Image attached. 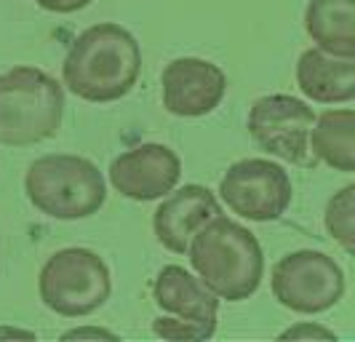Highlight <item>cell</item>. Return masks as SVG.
Returning <instances> with one entry per match:
<instances>
[{
	"instance_id": "cell-5",
	"label": "cell",
	"mask_w": 355,
	"mask_h": 342,
	"mask_svg": "<svg viewBox=\"0 0 355 342\" xmlns=\"http://www.w3.org/2000/svg\"><path fill=\"white\" fill-rule=\"evenodd\" d=\"M112 275L107 262L91 249L70 246L51 254L37 275L43 305L64 318H83L110 300Z\"/></svg>"
},
{
	"instance_id": "cell-19",
	"label": "cell",
	"mask_w": 355,
	"mask_h": 342,
	"mask_svg": "<svg viewBox=\"0 0 355 342\" xmlns=\"http://www.w3.org/2000/svg\"><path fill=\"white\" fill-rule=\"evenodd\" d=\"M75 337H96V340H118V334H112V332H107V329H91V326H83V329H70V332H64V340H75Z\"/></svg>"
},
{
	"instance_id": "cell-12",
	"label": "cell",
	"mask_w": 355,
	"mask_h": 342,
	"mask_svg": "<svg viewBox=\"0 0 355 342\" xmlns=\"http://www.w3.org/2000/svg\"><path fill=\"white\" fill-rule=\"evenodd\" d=\"M153 297L163 313L198 329L203 340L214 337L219 318V297L200 278H193L190 271L179 265H166L153 284Z\"/></svg>"
},
{
	"instance_id": "cell-17",
	"label": "cell",
	"mask_w": 355,
	"mask_h": 342,
	"mask_svg": "<svg viewBox=\"0 0 355 342\" xmlns=\"http://www.w3.org/2000/svg\"><path fill=\"white\" fill-rule=\"evenodd\" d=\"M334 340L337 334L331 332V329H326V326H318V324H297L291 326V329H286L284 334H281V340Z\"/></svg>"
},
{
	"instance_id": "cell-14",
	"label": "cell",
	"mask_w": 355,
	"mask_h": 342,
	"mask_svg": "<svg viewBox=\"0 0 355 342\" xmlns=\"http://www.w3.org/2000/svg\"><path fill=\"white\" fill-rule=\"evenodd\" d=\"M304 30L326 54L355 59V0H310Z\"/></svg>"
},
{
	"instance_id": "cell-7",
	"label": "cell",
	"mask_w": 355,
	"mask_h": 342,
	"mask_svg": "<svg viewBox=\"0 0 355 342\" xmlns=\"http://www.w3.org/2000/svg\"><path fill=\"white\" fill-rule=\"evenodd\" d=\"M313 108L288 94L259 96L249 110V134L265 153L294 166H315L310 134L315 126Z\"/></svg>"
},
{
	"instance_id": "cell-2",
	"label": "cell",
	"mask_w": 355,
	"mask_h": 342,
	"mask_svg": "<svg viewBox=\"0 0 355 342\" xmlns=\"http://www.w3.org/2000/svg\"><path fill=\"white\" fill-rule=\"evenodd\" d=\"M190 265L219 300L243 302L262 284L265 252L257 235L230 216L206 222L190 241Z\"/></svg>"
},
{
	"instance_id": "cell-8",
	"label": "cell",
	"mask_w": 355,
	"mask_h": 342,
	"mask_svg": "<svg viewBox=\"0 0 355 342\" xmlns=\"http://www.w3.org/2000/svg\"><path fill=\"white\" fill-rule=\"evenodd\" d=\"M291 180L278 163L246 158L232 163L219 182V198L232 214L251 222L281 219L291 203Z\"/></svg>"
},
{
	"instance_id": "cell-20",
	"label": "cell",
	"mask_w": 355,
	"mask_h": 342,
	"mask_svg": "<svg viewBox=\"0 0 355 342\" xmlns=\"http://www.w3.org/2000/svg\"><path fill=\"white\" fill-rule=\"evenodd\" d=\"M0 337H27V340H33L35 334L33 332H21V329H0Z\"/></svg>"
},
{
	"instance_id": "cell-18",
	"label": "cell",
	"mask_w": 355,
	"mask_h": 342,
	"mask_svg": "<svg viewBox=\"0 0 355 342\" xmlns=\"http://www.w3.org/2000/svg\"><path fill=\"white\" fill-rule=\"evenodd\" d=\"M43 11H51V14H75L80 8L91 6L94 0H35Z\"/></svg>"
},
{
	"instance_id": "cell-16",
	"label": "cell",
	"mask_w": 355,
	"mask_h": 342,
	"mask_svg": "<svg viewBox=\"0 0 355 342\" xmlns=\"http://www.w3.org/2000/svg\"><path fill=\"white\" fill-rule=\"evenodd\" d=\"M323 225L339 249L355 257V182L329 198L323 212Z\"/></svg>"
},
{
	"instance_id": "cell-11",
	"label": "cell",
	"mask_w": 355,
	"mask_h": 342,
	"mask_svg": "<svg viewBox=\"0 0 355 342\" xmlns=\"http://www.w3.org/2000/svg\"><path fill=\"white\" fill-rule=\"evenodd\" d=\"M222 214V206L209 187L203 185H184L179 190H171L168 198L158 206L153 216V230L163 249L174 254H187L190 241L196 233Z\"/></svg>"
},
{
	"instance_id": "cell-4",
	"label": "cell",
	"mask_w": 355,
	"mask_h": 342,
	"mask_svg": "<svg viewBox=\"0 0 355 342\" xmlns=\"http://www.w3.org/2000/svg\"><path fill=\"white\" fill-rule=\"evenodd\" d=\"M24 193L40 214L75 222L94 216L107 200V182L99 166L83 155L53 153L30 163Z\"/></svg>"
},
{
	"instance_id": "cell-10",
	"label": "cell",
	"mask_w": 355,
	"mask_h": 342,
	"mask_svg": "<svg viewBox=\"0 0 355 342\" xmlns=\"http://www.w3.org/2000/svg\"><path fill=\"white\" fill-rule=\"evenodd\" d=\"M182 161L179 155L158 142L125 150L110 163V185L131 200H155L168 196L179 185Z\"/></svg>"
},
{
	"instance_id": "cell-3",
	"label": "cell",
	"mask_w": 355,
	"mask_h": 342,
	"mask_svg": "<svg viewBox=\"0 0 355 342\" xmlns=\"http://www.w3.org/2000/svg\"><path fill=\"white\" fill-rule=\"evenodd\" d=\"M64 118V89L37 67L0 72V144L30 147L59 134Z\"/></svg>"
},
{
	"instance_id": "cell-6",
	"label": "cell",
	"mask_w": 355,
	"mask_h": 342,
	"mask_svg": "<svg viewBox=\"0 0 355 342\" xmlns=\"http://www.w3.org/2000/svg\"><path fill=\"white\" fill-rule=\"evenodd\" d=\"M270 289L272 297L288 310L318 316L345 297V273L334 257L315 249H300L278 259Z\"/></svg>"
},
{
	"instance_id": "cell-15",
	"label": "cell",
	"mask_w": 355,
	"mask_h": 342,
	"mask_svg": "<svg viewBox=\"0 0 355 342\" xmlns=\"http://www.w3.org/2000/svg\"><path fill=\"white\" fill-rule=\"evenodd\" d=\"M313 155L334 171H355V110H326L310 134Z\"/></svg>"
},
{
	"instance_id": "cell-1",
	"label": "cell",
	"mask_w": 355,
	"mask_h": 342,
	"mask_svg": "<svg viewBox=\"0 0 355 342\" xmlns=\"http://www.w3.org/2000/svg\"><path fill=\"white\" fill-rule=\"evenodd\" d=\"M142 75V49L125 27L102 22L72 40L62 65L67 91L83 102L107 105L123 99Z\"/></svg>"
},
{
	"instance_id": "cell-9",
	"label": "cell",
	"mask_w": 355,
	"mask_h": 342,
	"mask_svg": "<svg viewBox=\"0 0 355 342\" xmlns=\"http://www.w3.org/2000/svg\"><path fill=\"white\" fill-rule=\"evenodd\" d=\"M163 108L177 118H200L222 105L227 94V78L214 62L198 56H182L166 65L160 75Z\"/></svg>"
},
{
	"instance_id": "cell-13",
	"label": "cell",
	"mask_w": 355,
	"mask_h": 342,
	"mask_svg": "<svg viewBox=\"0 0 355 342\" xmlns=\"http://www.w3.org/2000/svg\"><path fill=\"white\" fill-rule=\"evenodd\" d=\"M297 86L318 105H342L355 99V59L307 49L297 62Z\"/></svg>"
}]
</instances>
